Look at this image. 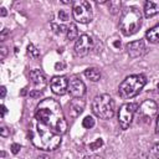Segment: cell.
Masks as SVG:
<instances>
[{
    "mask_svg": "<svg viewBox=\"0 0 159 159\" xmlns=\"http://www.w3.org/2000/svg\"><path fill=\"white\" fill-rule=\"evenodd\" d=\"M157 14H159V0H148L144 5V15L152 17Z\"/></svg>",
    "mask_w": 159,
    "mask_h": 159,
    "instance_id": "9a60e30c",
    "label": "cell"
},
{
    "mask_svg": "<svg viewBox=\"0 0 159 159\" xmlns=\"http://www.w3.org/2000/svg\"><path fill=\"white\" fill-rule=\"evenodd\" d=\"M62 2H63V4H72V1H68V0H63Z\"/></svg>",
    "mask_w": 159,
    "mask_h": 159,
    "instance_id": "d590c367",
    "label": "cell"
},
{
    "mask_svg": "<svg viewBox=\"0 0 159 159\" xmlns=\"http://www.w3.org/2000/svg\"><path fill=\"white\" fill-rule=\"evenodd\" d=\"M157 133H159V116L157 118Z\"/></svg>",
    "mask_w": 159,
    "mask_h": 159,
    "instance_id": "836d02e7",
    "label": "cell"
},
{
    "mask_svg": "<svg viewBox=\"0 0 159 159\" xmlns=\"http://www.w3.org/2000/svg\"><path fill=\"white\" fill-rule=\"evenodd\" d=\"M6 47H1V58H5V56H6Z\"/></svg>",
    "mask_w": 159,
    "mask_h": 159,
    "instance_id": "f546056e",
    "label": "cell"
},
{
    "mask_svg": "<svg viewBox=\"0 0 159 159\" xmlns=\"http://www.w3.org/2000/svg\"><path fill=\"white\" fill-rule=\"evenodd\" d=\"M148 159H159V143L154 144L149 152Z\"/></svg>",
    "mask_w": 159,
    "mask_h": 159,
    "instance_id": "d6986e66",
    "label": "cell"
},
{
    "mask_svg": "<svg viewBox=\"0 0 159 159\" xmlns=\"http://www.w3.org/2000/svg\"><path fill=\"white\" fill-rule=\"evenodd\" d=\"M157 88H158V89H159V83H158V84H157Z\"/></svg>",
    "mask_w": 159,
    "mask_h": 159,
    "instance_id": "8d00e7d4",
    "label": "cell"
},
{
    "mask_svg": "<svg viewBox=\"0 0 159 159\" xmlns=\"http://www.w3.org/2000/svg\"><path fill=\"white\" fill-rule=\"evenodd\" d=\"M66 34H67V39L68 40H75V39L77 40L78 39V29H77V26L75 24H70L68 27H67Z\"/></svg>",
    "mask_w": 159,
    "mask_h": 159,
    "instance_id": "ac0fdd59",
    "label": "cell"
},
{
    "mask_svg": "<svg viewBox=\"0 0 159 159\" xmlns=\"http://www.w3.org/2000/svg\"><path fill=\"white\" fill-rule=\"evenodd\" d=\"M82 125H83V128H86V129L92 128V127L94 125V119H93V117H91V116L84 117V119L82 120Z\"/></svg>",
    "mask_w": 159,
    "mask_h": 159,
    "instance_id": "ffe728a7",
    "label": "cell"
},
{
    "mask_svg": "<svg viewBox=\"0 0 159 159\" xmlns=\"http://www.w3.org/2000/svg\"><path fill=\"white\" fill-rule=\"evenodd\" d=\"M30 137L32 144L41 150H55L61 144V134L43 124L42 122L35 118L32 123Z\"/></svg>",
    "mask_w": 159,
    "mask_h": 159,
    "instance_id": "7a4b0ae2",
    "label": "cell"
},
{
    "mask_svg": "<svg viewBox=\"0 0 159 159\" xmlns=\"http://www.w3.org/2000/svg\"><path fill=\"white\" fill-rule=\"evenodd\" d=\"M102 145H103V140H102L101 138H98V139H96L94 142H92V143L88 144V149L92 150V152H94V150L99 149Z\"/></svg>",
    "mask_w": 159,
    "mask_h": 159,
    "instance_id": "44dd1931",
    "label": "cell"
},
{
    "mask_svg": "<svg viewBox=\"0 0 159 159\" xmlns=\"http://www.w3.org/2000/svg\"><path fill=\"white\" fill-rule=\"evenodd\" d=\"M138 109V104L135 103H124L118 112V122L122 129H127L129 128V125L132 124L133 117L137 113Z\"/></svg>",
    "mask_w": 159,
    "mask_h": 159,
    "instance_id": "52a82bcc",
    "label": "cell"
},
{
    "mask_svg": "<svg viewBox=\"0 0 159 159\" xmlns=\"http://www.w3.org/2000/svg\"><path fill=\"white\" fill-rule=\"evenodd\" d=\"M37 159H50V157H47V155H40Z\"/></svg>",
    "mask_w": 159,
    "mask_h": 159,
    "instance_id": "e575fe53",
    "label": "cell"
},
{
    "mask_svg": "<svg viewBox=\"0 0 159 159\" xmlns=\"http://www.w3.org/2000/svg\"><path fill=\"white\" fill-rule=\"evenodd\" d=\"M30 78H31L32 83L36 87L35 89H32L30 92V96L31 97H37L42 93V89L46 86V77H45V75L41 70H32L30 72Z\"/></svg>",
    "mask_w": 159,
    "mask_h": 159,
    "instance_id": "30bf717a",
    "label": "cell"
},
{
    "mask_svg": "<svg viewBox=\"0 0 159 159\" xmlns=\"http://www.w3.org/2000/svg\"><path fill=\"white\" fill-rule=\"evenodd\" d=\"M142 25V14L140 10L135 6H130L124 10L120 22H119V29L124 36H130L135 34Z\"/></svg>",
    "mask_w": 159,
    "mask_h": 159,
    "instance_id": "3957f363",
    "label": "cell"
},
{
    "mask_svg": "<svg viewBox=\"0 0 159 159\" xmlns=\"http://www.w3.org/2000/svg\"><path fill=\"white\" fill-rule=\"evenodd\" d=\"M145 37L149 42L152 43H158L159 42V24L155 25L154 27H152L149 31H147Z\"/></svg>",
    "mask_w": 159,
    "mask_h": 159,
    "instance_id": "2e32d148",
    "label": "cell"
},
{
    "mask_svg": "<svg viewBox=\"0 0 159 159\" xmlns=\"http://www.w3.org/2000/svg\"><path fill=\"white\" fill-rule=\"evenodd\" d=\"M5 94H6V88H5V86H2L1 87V98H4Z\"/></svg>",
    "mask_w": 159,
    "mask_h": 159,
    "instance_id": "4dcf8cb0",
    "label": "cell"
},
{
    "mask_svg": "<svg viewBox=\"0 0 159 159\" xmlns=\"http://www.w3.org/2000/svg\"><path fill=\"white\" fill-rule=\"evenodd\" d=\"M52 29L56 34H62L63 31H67V27H65L63 25H57V24H52Z\"/></svg>",
    "mask_w": 159,
    "mask_h": 159,
    "instance_id": "cb8c5ba5",
    "label": "cell"
},
{
    "mask_svg": "<svg viewBox=\"0 0 159 159\" xmlns=\"http://www.w3.org/2000/svg\"><path fill=\"white\" fill-rule=\"evenodd\" d=\"M27 53H29L31 57H34V58H37V57L40 56V51H39L32 43H30V45L27 46Z\"/></svg>",
    "mask_w": 159,
    "mask_h": 159,
    "instance_id": "7402d4cb",
    "label": "cell"
},
{
    "mask_svg": "<svg viewBox=\"0 0 159 159\" xmlns=\"http://www.w3.org/2000/svg\"><path fill=\"white\" fill-rule=\"evenodd\" d=\"M5 113H6V107L2 104V106H1V117H4Z\"/></svg>",
    "mask_w": 159,
    "mask_h": 159,
    "instance_id": "1f68e13d",
    "label": "cell"
},
{
    "mask_svg": "<svg viewBox=\"0 0 159 159\" xmlns=\"http://www.w3.org/2000/svg\"><path fill=\"white\" fill-rule=\"evenodd\" d=\"M58 17H60V20H62V21L68 20V15H67V12H66L65 10H60V11H58Z\"/></svg>",
    "mask_w": 159,
    "mask_h": 159,
    "instance_id": "d4e9b609",
    "label": "cell"
},
{
    "mask_svg": "<svg viewBox=\"0 0 159 159\" xmlns=\"http://www.w3.org/2000/svg\"><path fill=\"white\" fill-rule=\"evenodd\" d=\"M55 68H56V71H62L65 68V63L63 62H57L55 65Z\"/></svg>",
    "mask_w": 159,
    "mask_h": 159,
    "instance_id": "83f0119b",
    "label": "cell"
},
{
    "mask_svg": "<svg viewBox=\"0 0 159 159\" xmlns=\"http://www.w3.org/2000/svg\"><path fill=\"white\" fill-rule=\"evenodd\" d=\"M86 102L82 98H73L68 104V114L72 118H77L84 109Z\"/></svg>",
    "mask_w": 159,
    "mask_h": 159,
    "instance_id": "4fadbf2b",
    "label": "cell"
},
{
    "mask_svg": "<svg viewBox=\"0 0 159 159\" xmlns=\"http://www.w3.org/2000/svg\"><path fill=\"white\" fill-rule=\"evenodd\" d=\"M20 149H21V145L17 144V143H14V144L11 145V153H12V154H17V153L20 152Z\"/></svg>",
    "mask_w": 159,
    "mask_h": 159,
    "instance_id": "484cf974",
    "label": "cell"
},
{
    "mask_svg": "<svg viewBox=\"0 0 159 159\" xmlns=\"http://www.w3.org/2000/svg\"><path fill=\"white\" fill-rule=\"evenodd\" d=\"M93 47V40L89 35L87 34H83L81 35L77 40H76V43H75V53L80 57H83L86 56Z\"/></svg>",
    "mask_w": 159,
    "mask_h": 159,
    "instance_id": "9c48e42d",
    "label": "cell"
},
{
    "mask_svg": "<svg viewBox=\"0 0 159 159\" xmlns=\"http://www.w3.org/2000/svg\"><path fill=\"white\" fill-rule=\"evenodd\" d=\"M144 50H145V45H144V41L143 40H137V41L129 42L127 45V52L133 58L142 56L144 53Z\"/></svg>",
    "mask_w": 159,
    "mask_h": 159,
    "instance_id": "5bb4252c",
    "label": "cell"
},
{
    "mask_svg": "<svg viewBox=\"0 0 159 159\" xmlns=\"http://www.w3.org/2000/svg\"><path fill=\"white\" fill-rule=\"evenodd\" d=\"M68 92L73 98H82L86 93V86L78 77H73L68 82Z\"/></svg>",
    "mask_w": 159,
    "mask_h": 159,
    "instance_id": "7c38bea8",
    "label": "cell"
},
{
    "mask_svg": "<svg viewBox=\"0 0 159 159\" xmlns=\"http://www.w3.org/2000/svg\"><path fill=\"white\" fill-rule=\"evenodd\" d=\"M147 80L143 75H132L128 76L118 88V93L123 99H129L135 97L145 86Z\"/></svg>",
    "mask_w": 159,
    "mask_h": 159,
    "instance_id": "277c9868",
    "label": "cell"
},
{
    "mask_svg": "<svg viewBox=\"0 0 159 159\" xmlns=\"http://www.w3.org/2000/svg\"><path fill=\"white\" fill-rule=\"evenodd\" d=\"M109 7H111V11L113 14H116L120 9V2L119 1H112V2H109Z\"/></svg>",
    "mask_w": 159,
    "mask_h": 159,
    "instance_id": "603a6c76",
    "label": "cell"
},
{
    "mask_svg": "<svg viewBox=\"0 0 159 159\" xmlns=\"http://www.w3.org/2000/svg\"><path fill=\"white\" fill-rule=\"evenodd\" d=\"M92 112L101 119H109L114 116V101L109 94L96 96L92 101Z\"/></svg>",
    "mask_w": 159,
    "mask_h": 159,
    "instance_id": "5b68a950",
    "label": "cell"
},
{
    "mask_svg": "<svg viewBox=\"0 0 159 159\" xmlns=\"http://www.w3.org/2000/svg\"><path fill=\"white\" fill-rule=\"evenodd\" d=\"M0 134H1V137H7V135L10 134V130H9L6 127H1V129H0Z\"/></svg>",
    "mask_w": 159,
    "mask_h": 159,
    "instance_id": "4316f807",
    "label": "cell"
},
{
    "mask_svg": "<svg viewBox=\"0 0 159 159\" xmlns=\"http://www.w3.org/2000/svg\"><path fill=\"white\" fill-rule=\"evenodd\" d=\"M84 76H86L88 80H91V81H93V82H97V81L101 78V72H99V70L96 68V67H89V68H87V70L84 71Z\"/></svg>",
    "mask_w": 159,
    "mask_h": 159,
    "instance_id": "e0dca14e",
    "label": "cell"
},
{
    "mask_svg": "<svg viewBox=\"0 0 159 159\" xmlns=\"http://www.w3.org/2000/svg\"><path fill=\"white\" fill-rule=\"evenodd\" d=\"M83 159H103V158L99 155H86Z\"/></svg>",
    "mask_w": 159,
    "mask_h": 159,
    "instance_id": "f1b7e54d",
    "label": "cell"
},
{
    "mask_svg": "<svg viewBox=\"0 0 159 159\" xmlns=\"http://www.w3.org/2000/svg\"><path fill=\"white\" fill-rule=\"evenodd\" d=\"M51 89L55 94L63 96L68 91V80L65 76H55L52 77L51 82Z\"/></svg>",
    "mask_w": 159,
    "mask_h": 159,
    "instance_id": "8fae6325",
    "label": "cell"
},
{
    "mask_svg": "<svg viewBox=\"0 0 159 159\" xmlns=\"http://www.w3.org/2000/svg\"><path fill=\"white\" fill-rule=\"evenodd\" d=\"M35 118L61 135L67 130V122L65 119L62 108L53 98H45L37 104Z\"/></svg>",
    "mask_w": 159,
    "mask_h": 159,
    "instance_id": "6da1fadb",
    "label": "cell"
},
{
    "mask_svg": "<svg viewBox=\"0 0 159 159\" xmlns=\"http://www.w3.org/2000/svg\"><path fill=\"white\" fill-rule=\"evenodd\" d=\"M72 15H73V19L80 24L91 22L93 14H92V7H91L89 2L84 1V0H80V1L73 2Z\"/></svg>",
    "mask_w": 159,
    "mask_h": 159,
    "instance_id": "8992f818",
    "label": "cell"
},
{
    "mask_svg": "<svg viewBox=\"0 0 159 159\" xmlns=\"http://www.w3.org/2000/svg\"><path fill=\"white\" fill-rule=\"evenodd\" d=\"M158 112V104L153 99H145L137 109V114L139 119L144 123H150L154 116Z\"/></svg>",
    "mask_w": 159,
    "mask_h": 159,
    "instance_id": "ba28073f",
    "label": "cell"
},
{
    "mask_svg": "<svg viewBox=\"0 0 159 159\" xmlns=\"http://www.w3.org/2000/svg\"><path fill=\"white\" fill-rule=\"evenodd\" d=\"M0 10H1V11H0V15H1V16H5V15H6V9H5V7H1Z\"/></svg>",
    "mask_w": 159,
    "mask_h": 159,
    "instance_id": "d6a6232c",
    "label": "cell"
}]
</instances>
